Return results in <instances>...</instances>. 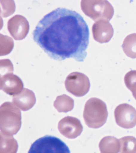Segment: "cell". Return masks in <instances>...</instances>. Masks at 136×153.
<instances>
[{"instance_id": "30bf717a", "label": "cell", "mask_w": 136, "mask_h": 153, "mask_svg": "<svg viewBox=\"0 0 136 153\" xmlns=\"http://www.w3.org/2000/svg\"><path fill=\"white\" fill-rule=\"evenodd\" d=\"M23 87L22 80L13 73L0 76V88L9 95L14 96L19 94L23 89Z\"/></svg>"}, {"instance_id": "7a4b0ae2", "label": "cell", "mask_w": 136, "mask_h": 153, "mask_svg": "<svg viewBox=\"0 0 136 153\" xmlns=\"http://www.w3.org/2000/svg\"><path fill=\"white\" fill-rule=\"evenodd\" d=\"M21 113L18 108L9 102L0 107V129L1 132L8 136L16 134L21 128Z\"/></svg>"}, {"instance_id": "d6986e66", "label": "cell", "mask_w": 136, "mask_h": 153, "mask_svg": "<svg viewBox=\"0 0 136 153\" xmlns=\"http://www.w3.org/2000/svg\"><path fill=\"white\" fill-rule=\"evenodd\" d=\"M1 76L5 74L13 73V66L12 62L9 59L1 60L0 65Z\"/></svg>"}, {"instance_id": "3957f363", "label": "cell", "mask_w": 136, "mask_h": 153, "mask_svg": "<svg viewBox=\"0 0 136 153\" xmlns=\"http://www.w3.org/2000/svg\"><path fill=\"white\" fill-rule=\"evenodd\" d=\"M108 111L106 104L101 99L91 98L85 105L83 117L89 128H98L107 121Z\"/></svg>"}, {"instance_id": "8992f818", "label": "cell", "mask_w": 136, "mask_h": 153, "mask_svg": "<svg viewBox=\"0 0 136 153\" xmlns=\"http://www.w3.org/2000/svg\"><path fill=\"white\" fill-rule=\"evenodd\" d=\"M65 85L68 91L77 97L85 95L90 87V81L88 76L78 72L69 74L65 79Z\"/></svg>"}, {"instance_id": "52a82bcc", "label": "cell", "mask_w": 136, "mask_h": 153, "mask_svg": "<svg viewBox=\"0 0 136 153\" xmlns=\"http://www.w3.org/2000/svg\"><path fill=\"white\" fill-rule=\"evenodd\" d=\"M116 123L125 129L132 128L136 125V110L129 104L118 105L114 111Z\"/></svg>"}, {"instance_id": "e0dca14e", "label": "cell", "mask_w": 136, "mask_h": 153, "mask_svg": "<svg viewBox=\"0 0 136 153\" xmlns=\"http://www.w3.org/2000/svg\"><path fill=\"white\" fill-rule=\"evenodd\" d=\"M126 87L132 92L136 100V70H131L126 73L124 77Z\"/></svg>"}, {"instance_id": "4fadbf2b", "label": "cell", "mask_w": 136, "mask_h": 153, "mask_svg": "<svg viewBox=\"0 0 136 153\" xmlns=\"http://www.w3.org/2000/svg\"><path fill=\"white\" fill-rule=\"evenodd\" d=\"M99 146L101 153H118L120 150L119 140L113 136L104 137L100 141Z\"/></svg>"}, {"instance_id": "6da1fadb", "label": "cell", "mask_w": 136, "mask_h": 153, "mask_svg": "<svg viewBox=\"0 0 136 153\" xmlns=\"http://www.w3.org/2000/svg\"><path fill=\"white\" fill-rule=\"evenodd\" d=\"M33 39L51 58L64 60L72 58L83 62L89 43V27L78 13L58 8L39 21Z\"/></svg>"}, {"instance_id": "5b68a950", "label": "cell", "mask_w": 136, "mask_h": 153, "mask_svg": "<svg viewBox=\"0 0 136 153\" xmlns=\"http://www.w3.org/2000/svg\"><path fill=\"white\" fill-rule=\"evenodd\" d=\"M28 153H71L64 142L54 136H46L37 140Z\"/></svg>"}, {"instance_id": "ba28073f", "label": "cell", "mask_w": 136, "mask_h": 153, "mask_svg": "<svg viewBox=\"0 0 136 153\" xmlns=\"http://www.w3.org/2000/svg\"><path fill=\"white\" fill-rule=\"evenodd\" d=\"M7 28L15 40H22L28 34L30 26L28 20L24 16L17 14L9 19Z\"/></svg>"}, {"instance_id": "5bb4252c", "label": "cell", "mask_w": 136, "mask_h": 153, "mask_svg": "<svg viewBox=\"0 0 136 153\" xmlns=\"http://www.w3.org/2000/svg\"><path fill=\"white\" fill-rule=\"evenodd\" d=\"M54 106L58 112L66 113L73 109L74 100L66 94H63L57 97Z\"/></svg>"}, {"instance_id": "2e32d148", "label": "cell", "mask_w": 136, "mask_h": 153, "mask_svg": "<svg viewBox=\"0 0 136 153\" xmlns=\"http://www.w3.org/2000/svg\"><path fill=\"white\" fill-rule=\"evenodd\" d=\"M120 153H136V138L132 136H125L119 139Z\"/></svg>"}, {"instance_id": "ac0fdd59", "label": "cell", "mask_w": 136, "mask_h": 153, "mask_svg": "<svg viewBox=\"0 0 136 153\" xmlns=\"http://www.w3.org/2000/svg\"><path fill=\"white\" fill-rule=\"evenodd\" d=\"M13 47V41L10 37L1 34V56L10 53Z\"/></svg>"}, {"instance_id": "9a60e30c", "label": "cell", "mask_w": 136, "mask_h": 153, "mask_svg": "<svg viewBox=\"0 0 136 153\" xmlns=\"http://www.w3.org/2000/svg\"><path fill=\"white\" fill-rule=\"evenodd\" d=\"M122 48L126 56L131 58H136V33L129 35L125 38Z\"/></svg>"}, {"instance_id": "8fae6325", "label": "cell", "mask_w": 136, "mask_h": 153, "mask_svg": "<svg viewBox=\"0 0 136 153\" xmlns=\"http://www.w3.org/2000/svg\"><path fill=\"white\" fill-rule=\"evenodd\" d=\"M92 30L94 39L100 43L108 42L114 33L111 25L109 22L104 20L95 22L93 25Z\"/></svg>"}, {"instance_id": "9c48e42d", "label": "cell", "mask_w": 136, "mask_h": 153, "mask_svg": "<svg viewBox=\"0 0 136 153\" xmlns=\"http://www.w3.org/2000/svg\"><path fill=\"white\" fill-rule=\"evenodd\" d=\"M58 130L60 133L67 138H76L81 134L83 127L80 121L72 117H66L58 123Z\"/></svg>"}, {"instance_id": "ffe728a7", "label": "cell", "mask_w": 136, "mask_h": 153, "mask_svg": "<svg viewBox=\"0 0 136 153\" xmlns=\"http://www.w3.org/2000/svg\"></svg>"}, {"instance_id": "277c9868", "label": "cell", "mask_w": 136, "mask_h": 153, "mask_svg": "<svg viewBox=\"0 0 136 153\" xmlns=\"http://www.w3.org/2000/svg\"><path fill=\"white\" fill-rule=\"evenodd\" d=\"M81 7L85 15L96 22L109 21L114 14L113 6L106 0H82Z\"/></svg>"}, {"instance_id": "7c38bea8", "label": "cell", "mask_w": 136, "mask_h": 153, "mask_svg": "<svg viewBox=\"0 0 136 153\" xmlns=\"http://www.w3.org/2000/svg\"><path fill=\"white\" fill-rule=\"evenodd\" d=\"M36 98L33 91L24 88L19 94L14 96L13 102L16 107L23 111H28L36 103Z\"/></svg>"}]
</instances>
